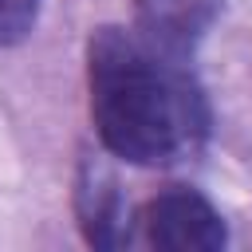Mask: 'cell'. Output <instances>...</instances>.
<instances>
[{"label": "cell", "mask_w": 252, "mask_h": 252, "mask_svg": "<svg viewBox=\"0 0 252 252\" xmlns=\"http://www.w3.org/2000/svg\"><path fill=\"white\" fill-rule=\"evenodd\" d=\"M91 118L102 146L134 165H169L201 150L209 106L185 55L146 39L138 28H98L87 43Z\"/></svg>", "instance_id": "cell-1"}, {"label": "cell", "mask_w": 252, "mask_h": 252, "mask_svg": "<svg viewBox=\"0 0 252 252\" xmlns=\"http://www.w3.org/2000/svg\"><path fill=\"white\" fill-rule=\"evenodd\" d=\"M142 236L165 252H217L224 244L220 213L193 189H165L142 209Z\"/></svg>", "instance_id": "cell-2"}, {"label": "cell", "mask_w": 252, "mask_h": 252, "mask_svg": "<svg viewBox=\"0 0 252 252\" xmlns=\"http://www.w3.org/2000/svg\"><path fill=\"white\" fill-rule=\"evenodd\" d=\"M217 12L220 0H134L138 32L173 55H189L217 20Z\"/></svg>", "instance_id": "cell-3"}, {"label": "cell", "mask_w": 252, "mask_h": 252, "mask_svg": "<svg viewBox=\"0 0 252 252\" xmlns=\"http://www.w3.org/2000/svg\"><path fill=\"white\" fill-rule=\"evenodd\" d=\"M79 217H83V228H87V240L91 244H118V193H114V181L102 173V169H87L83 181H79Z\"/></svg>", "instance_id": "cell-4"}, {"label": "cell", "mask_w": 252, "mask_h": 252, "mask_svg": "<svg viewBox=\"0 0 252 252\" xmlns=\"http://www.w3.org/2000/svg\"><path fill=\"white\" fill-rule=\"evenodd\" d=\"M39 16V0H0V47L20 43Z\"/></svg>", "instance_id": "cell-5"}]
</instances>
